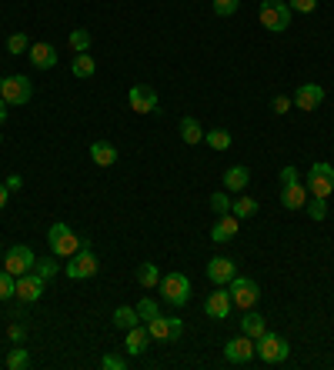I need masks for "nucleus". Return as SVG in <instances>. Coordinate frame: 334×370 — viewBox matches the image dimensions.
<instances>
[{
    "label": "nucleus",
    "mask_w": 334,
    "mask_h": 370,
    "mask_svg": "<svg viewBox=\"0 0 334 370\" xmlns=\"http://www.w3.org/2000/svg\"><path fill=\"white\" fill-rule=\"evenodd\" d=\"M47 244H51L53 257H64V260H67V257H74V254H77L84 241H80L77 234H74V230H71L64 221H57V223H51V230H47Z\"/></svg>",
    "instance_id": "obj_1"
},
{
    "label": "nucleus",
    "mask_w": 334,
    "mask_h": 370,
    "mask_svg": "<svg viewBox=\"0 0 334 370\" xmlns=\"http://www.w3.org/2000/svg\"><path fill=\"white\" fill-rule=\"evenodd\" d=\"M101 271V264H97V257H94V250H91V241H84L80 250L74 257H67V267L64 273L71 277V280H87V277H97Z\"/></svg>",
    "instance_id": "obj_2"
},
{
    "label": "nucleus",
    "mask_w": 334,
    "mask_h": 370,
    "mask_svg": "<svg viewBox=\"0 0 334 370\" xmlns=\"http://www.w3.org/2000/svg\"><path fill=\"white\" fill-rule=\"evenodd\" d=\"M257 17H261V27H267L271 34H284L291 27V7L281 0H261Z\"/></svg>",
    "instance_id": "obj_3"
},
{
    "label": "nucleus",
    "mask_w": 334,
    "mask_h": 370,
    "mask_svg": "<svg viewBox=\"0 0 334 370\" xmlns=\"http://www.w3.org/2000/svg\"><path fill=\"white\" fill-rule=\"evenodd\" d=\"M305 187H308L311 197H324V200H328V197H331V190H334V164H328V160L311 164Z\"/></svg>",
    "instance_id": "obj_4"
},
{
    "label": "nucleus",
    "mask_w": 334,
    "mask_h": 370,
    "mask_svg": "<svg viewBox=\"0 0 334 370\" xmlns=\"http://www.w3.org/2000/svg\"><path fill=\"white\" fill-rule=\"evenodd\" d=\"M254 354L264 360V364H284V360H287V354H291V347H287V341H284L281 334L264 330V334L254 341Z\"/></svg>",
    "instance_id": "obj_5"
},
{
    "label": "nucleus",
    "mask_w": 334,
    "mask_h": 370,
    "mask_svg": "<svg viewBox=\"0 0 334 370\" xmlns=\"http://www.w3.org/2000/svg\"><path fill=\"white\" fill-rule=\"evenodd\" d=\"M0 97L7 100V107H21V103H30V97H34V80H27L24 74L0 77Z\"/></svg>",
    "instance_id": "obj_6"
},
{
    "label": "nucleus",
    "mask_w": 334,
    "mask_h": 370,
    "mask_svg": "<svg viewBox=\"0 0 334 370\" xmlns=\"http://www.w3.org/2000/svg\"><path fill=\"white\" fill-rule=\"evenodd\" d=\"M157 291H160V300H167L171 307H184L191 300V280L184 273H167L157 280Z\"/></svg>",
    "instance_id": "obj_7"
},
{
    "label": "nucleus",
    "mask_w": 334,
    "mask_h": 370,
    "mask_svg": "<svg viewBox=\"0 0 334 370\" xmlns=\"http://www.w3.org/2000/svg\"><path fill=\"white\" fill-rule=\"evenodd\" d=\"M228 291H231L234 307H241V310H251V307L257 304V297H261L257 280H251V277H237V273H234V280L228 284Z\"/></svg>",
    "instance_id": "obj_8"
},
{
    "label": "nucleus",
    "mask_w": 334,
    "mask_h": 370,
    "mask_svg": "<svg viewBox=\"0 0 334 370\" xmlns=\"http://www.w3.org/2000/svg\"><path fill=\"white\" fill-rule=\"evenodd\" d=\"M34 264H37V257H34V250H30L27 244H14L10 250H7V257H3V271L14 273V277L34 271Z\"/></svg>",
    "instance_id": "obj_9"
},
{
    "label": "nucleus",
    "mask_w": 334,
    "mask_h": 370,
    "mask_svg": "<svg viewBox=\"0 0 334 370\" xmlns=\"http://www.w3.org/2000/svg\"><path fill=\"white\" fill-rule=\"evenodd\" d=\"M128 103L134 114H157L160 103H157V90L147 87V84H134L128 90Z\"/></svg>",
    "instance_id": "obj_10"
},
{
    "label": "nucleus",
    "mask_w": 334,
    "mask_h": 370,
    "mask_svg": "<svg viewBox=\"0 0 334 370\" xmlns=\"http://www.w3.org/2000/svg\"><path fill=\"white\" fill-rule=\"evenodd\" d=\"M224 357H228V364H251L257 354H254V337H248V334H241V337H234L224 344Z\"/></svg>",
    "instance_id": "obj_11"
},
{
    "label": "nucleus",
    "mask_w": 334,
    "mask_h": 370,
    "mask_svg": "<svg viewBox=\"0 0 334 370\" xmlns=\"http://www.w3.org/2000/svg\"><path fill=\"white\" fill-rule=\"evenodd\" d=\"M231 307H234V300H231V291L228 287H214V294H207V300H204V314L214 317V321H224L231 314Z\"/></svg>",
    "instance_id": "obj_12"
},
{
    "label": "nucleus",
    "mask_w": 334,
    "mask_h": 370,
    "mask_svg": "<svg viewBox=\"0 0 334 370\" xmlns=\"http://www.w3.org/2000/svg\"><path fill=\"white\" fill-rule=\"evenodd\" d=\"M234 273H237V264H234L231 257H214V260H207V280H211L214 287H228L234 280Z\"/></svg>",
    "instance_id": "obj_13"
},
{
    "label": "nucleus",
    "mask_w": 334,
    "mask_h": 370,
    "mask_svg": "<svg viewBox=\"0 0 334 370\" xmlns=\"http://www.w3.org/2000/svg\"><path fill=\"white\" fill-rule=\"evenodd\" d=\"M17 297L24 300V304H37L40 297H44V277L37 271H27L17 277Z\"/></svg>",
    "instance_id": "obj_14"
},
{
    "label": "nucleus",
    "mask_w": 334,
    "mask_h": 370,
    "mask_svg": "<svg viewBox=\"0 0 334 370\" xmlns=\"http://www.w3.org/2000/svg\"><path fill=\"white\" fill-rule=\"evenodd\" d=\"M147 330H151L154 341H178L180 334H184V323H180V317H164V314H157L154 321L147 323Z\"/></svg>",
    "instance_id": "obj_15"
},
{
    "label": "nucleus",
    "mask_w": 334,
    "mask_h": 370,
    "mask_svg": "<svg viewBox=\"0 0 334 370\" xmlns=\"http://www.w3.org/2000/svg\"><path fill=\"white\" fill-rule=\"evenodd\" d=\"M27 60L37 71H51L53 64H57V47L47 44V40H37V44H30V50H27Z\"/></svg>",
    "instance_id": "obj_16"
},
{
    "label": "nucleus",
    "mask_w": 334,
    "mask_h": 370,
    "mask_svg": "<svg viewBox=\"0 0 334 370\" xmlns=\"http://www.w3.org/2000/svg\"><path fill=\"white\" fill-rule=\"evenodd\" d=\"M324 103V87L321 84H301L298 87V94H294V107H301V110H318Z\"/></svg>",
    "instance_id": "obj_17"
},
{
    "label": "nucleus",
    "mask_w": 334,
    "mask_h": 370,
    "mask_svg": "<svg viewBox=\"0 0 334 370\" xmlns=\"http://www.w3.org/2000/svg\"><path fill=\"white\" fill-rule=\"evenodd\" d=\"M237 223H241V217H234L231 210L221 214L217 223L211 227V241H214V244H228V241H234V237H237Z\"/></svg>",
    "instance_id": "obj_18"
},
{
    "label": "nucleus",
    "mask_w": 334,
    "mask_h": 370,
    "mask_svg": "<svg viewBox=\"0 0 334 370\" xmlns=\"http://www.w3.org/2000/svg\"><path fill=\"white\" fill-rule=\"evenodd\" d=\"M281 204L287 210H305L308 204V187H301V180H291L281 187Z\"/></svg>",
    "instance_id": "obj_19"
},
{
    "label": "nucleus",
    "mask_w": 334,
    "mask_h": 370,
    "mask_svg": "<svg viewBox=\"0 0 334 370\" xmlns=\"http://www.w3.org/2000/svg\"><path fill=\"white\" fill-rule=\"evenodd\" d=\"M91 160H94L97 167H114V164H117V147L107 144V140H94V144H91Z\"/></svg>",
    "instance_id": "obj_20"
},
{
    "label": "nucleus",
    "mask_w": 334,
    "mask_h": 370,
    "mask_svg": "<svg viewBox=\"0 0 334 370\" xmlns=\"http://www.w3.org/2000/svg\"><path fill=\"white\" fill-rule=\"evenodd\" d=\"M248 184H251V171H248V167H241V164L228 167V173H224V187H228L231 194H241Z\"/></svg>",
    "instance_id": "obj_21"
},
{
    "label": "nucleus",
    "mask_w": 334,
    "mask_h": 370,
    "mask_svg": "<svg viewBox=\"0 0 334 370\" xmlns=\"http://www.w3.org/2000/svg\"><path fill=\"white\" fill-rule=\"evenodd\" d=\"M264 330H267V321L257 314L254 307H251V310H244V317H241V334H248V337H254V341H257Z\"/></svg>",
    "instance_id": "obj_22"
},
{
    "label": "nucleus",
    "mask_w": 334,
    "mask_h": 370,
    "mask_svg": "<svg viewBox=\"0 0 334 370\" xmlns=\"http://www.w3.org/2000/svg\"><path fill=\"white\" fill-rule=\"evenodd\" d=\"M71 71H74V77H80V80H87V77L97 74V60L84 50V53H74V60H71Z\"/></svg>",
    "instance_id": "obj_23"
},
{
    "label": "nucleus",
    "mask_w": 334,
    "mask_h": 370,
    "mask_svg": "<svg viewBox=\"0 0 334 370\" xmlns=\"http://www.w3.org/2000/svg\"><path fill=\"white\" fill-rule=\"evenodd\" d=\"M147 341H151V330H147V327H141V323L130 327L128 330V354H134V357L144 354V350H147Z\"/></svg>",
    "instance_id": "obj_24"
},
{
    "label": "nucleus",
    "mask_w": 334,
    "mask_h": 370,
    "mask_svg": "<svg viewBox=\"0 0 334 370\" xmlns=\"http://www.w3.org/2000/svg\"><path fill=\"white\" fill-rule=\"evenodd\" d=\"M180 140L191 144V147L204 140V130H201V123L194 121V117H184V121H180Z\"/></svg>",
    "instance_id": "obj_25"
},
{
    "label": "nucleus",
    "mask_w": 334,
    "mask_h": 370,
    "mask_svg": "<svg viewBox=\"0 0 334 370\" xmlns=\"http://www.w3.org/2000/svg\"><path fill=\"white\" fill-rule=\"evenodd\" d=\"M137 323H141V317H137V307H117V310H114V327H117V330H124V334H128L130 327H137Z\"/></svg>",
    "instance_id": "obj_26"
},
{
    "label": "nucleus",
    "mask_w": 334,
    "mask_h": 370,
    "mask_svg": "<svg viewBox=\"0 0 334 370\" xmlns=\"http://www.w3.org/2000/svg\"><path fill=\"white\" fill-rule=\"evenodd\" d=\"M30 367V354H27V347H10L7 350V370H24Z\"/></svg>",
    "instance_id": "obj_27"
},
{
    "label": "nucleus",
    "mask_w": 334,
    "mask_h": 370,
    "mask_svg": "<svg viewBox=\"0 0 334 370\" xmlns=\"http://www.w3.org/2000/svg\"><path fill=\"white\" fill-rule=\"evenodd\" d=\"M231 214H234V217H241V221L254 217V214H257V200L254 197H237V200H231Z\"/></svg>",
    "instance_id": "obj_28"
},
{
    "label": "nucleus",
    "mask_w": 334,
    "mask_h": 370,
    "mask_svg": "<svg viewBox=\"0 0 334 370\" xmlns=\"http://www.w3.org/2000/svg\"><path fill=\"white\" fill-rule=\"evenodd\" d=\"M207 147L211 150H228L231 147V134L224 130V127H217V130H211V134H204Z\"/></svg>",
    "instance_id": "obj_29"
},
{
    "label": "nucleus",
    "mask_w": 334,
    "mask_h": 370,
    "mask_svg": "<svg viewBox=\"0 0 334 370\" xmlns=\"http://www.w3.org/2000/svg\"><path fill=\"white\" fill-rule=\"evenodd\" d=\"M157 280H160L157 264H141V267H137V284H141V287H157Z\"/></svg>",
    "instance_id": "obj_30"
},
{
    "label": "nucleus",
    "mask_w": 334,
    "mask_h": 370,
    "mask_svg": "<svg viewBox=\"0 0 334 370\" xmlns=\"http://www.w3.org/2000/svg\"><path fill=\"white\" fill-rule=\"evenodd\" d=\"M305 210H308L311 221H324V217H328V200L324 197H308Z\"/></svg>",
    "instance_id": "obj_31"
},
{
    "label": "nucleus",
    "mask_w": 334,
    "mask_h": 370,
    "mask_svg": "<svg viewBox=\"0 0 334 370\" xmlns=\"http://www.w3.org/2000/svg\"><path fill=\"white\" fill-rule=\"evenodd\" d=\"M160 314V307H157V300H151V297H144L141 304H137V317H141V323H151Z\"/></svg>",
    "instance_id": "obj_32"
},
{
    "label": "nucleus",
    "mask_w": 334,
    "mask_h": 370,
    "mask_svg": "<svg viewBox=\"0 0 334 370\" xmlns=\"http://www.w3.org/2000/svg\"><path fill=\"white\" fill-rule=\"evenodd\" d=\"M67 40H71V50H74V53H84V50H91V34H87L84 27L71 30V37H67Z\"/></svg>",
    "instance_id": "obj_33"
},
{
    "label": "nucleus",
    "mask_w": 334,
    "mask_h": 370,
    "mask_svg": "<svg viewBox=\"0 0 334 370\" xmlns=\"http://www.w3.org/2000/svg\"><path fill=\"white\" fill-rule=\"evenodd\" d=\"M10 297H17V277L0 271V300H10Z\"/></svg>",
    "instance_id": "obj_34"
},
{
    "label": "nucleus",
    "mask_w": 334,
    "mask_h": 370,
    "mask_svg": "<svg viewBox=\"0 0 334 370\" xmlns=\"http://www.w3.org/2000/svg\"><path fill=\"white\" fill-rule=\"evenodd\" d=\"M7 50H10V53H27V50H30L27 34H21V30H17V34H10V37H7Z\"/></svg>",
    "instance_id": "obj_35"
},
{
    "label": "nucleus",
    "mask_w": 334,
    "mask_h": 370,
    "mask_svg": "<svg viewBox=\"0 0 334 370\" xmlns=\"http://www.w3.org/2000/svg\"><path fill=\"white\" fill-rule=\"evenodd\" d=\"M34 271L47 280V277H53V273L60 271V264H57V257H44V260H37V264H34Z\"/></svg>",
    "instance_id": "obj_36"
},
{
    "label": "nucleus",
    "mask_w": 334,
    "mask_h": 370,
    "mask_svg": "<svg viewBox=\"0 0 334 370\" xmlns=\"http://www.w3.org/2000/svg\"><path fill=\"white\" fill-rule=\"evenodd\" d=\"M211 207H214V214L221 217V214H228V210H231V197H228L224 190H217V194H211Z\"/></svg>",
    "instance_id": "obj_37"
},
{
    "label": "nucleus",
    "mask_w": 334,
    "mask_h": 370,
    "mask_svg": "<svg viewBox=\"0 0 334 370\" xmlns=\"http://www.w3.org/2000/svg\"><path fill=\"white\" fill-rule=\"evenodd\" d=\"M237 3L241 0H214V14L217 17H231L234 10H237Z\"/></svg>",
    "instance_id": "obj_38"
},
{
    "label": "nucleus",
    "mask_w": 334,
    "mask_h": 370,
    "mask_svg": "<svg viewBox=\"0 0 334 370\" xmlns=\"http://www.w3.org/2000/svg\"><path fill=\"white\" fill-rule=\"evenodd\" d=\"M101 367L104 370H124V367H128V360H124V357H117V354H107V357L101 360Z\"/></svg>",
    "instance_id": "obj_39"
},
{
    "label": "nucleus",
    "mask_w": 334,
    "mask_h": 370,
    "mask_svg": "<svg viewBox=\"0 0 334 370\" xmlns=\"http://www.w3.org/2000/svg\"><path fill=\"white\" fill-rule=\"evenodd\" d=\"M287 7H291V14H311L318 7V0H291Z\"/></svg>",
    "instance_id": "obj_40"
},
{
    "label": "nucleus",
    "mask_w": 334,
    "mask_h": 370,
    "mask_svg": "<svg viewBox=\"0 0 334 370\" xmlns=\"http://www.w3.org/2000/svg\"><path fill=\"white\" fill-rule=\"evenodd\" d=\"M7 337H10V344H24V341H27V330L21 327V323H10V327H7Z\"/></svg>",
    "instance_id": "obj_41"
},
{
    "label": "nucleus",
    "mask_w": 334,
    "mask_h": 370,
    "mask_svg": "<svg viewBox=\"0 0 334 370\" xmlns=\"http://www.w3.org/2000/svg\"><path fill=\"white\" fill-rule=\"evenodd\" d=\"M291 103H294L291 97H284V94H278V97H274V103H271V110H274V114L281 117V114H287V110H291Z\"/></svg>",
    "instance_id": "obj_42"
},
{
    "label": "nucleus",
    "mask_w": 334,
    "mask_h": 370,
    "mask_svg": "<svg viewBox=\"0 0 334 370\" xmlns=\"http://www.w3.org/2000/svg\"><path fill=\"white\" fill-rule=\"evenodd\" d=\"M3 184H7V190H10V194H14V190H21V184H24V180H21V177H17V173H10V177H7V180H3Z\"/></svg>",
    "instance_id": "obj_43"
},
{
    "label": "nucleus",
    "mask_w": 334,
    "mask_h": 370,
    "mask_svg": "<svg viewBox=\"0 0 334 370\" xmlns=\"http://www.w3.org/2000/svg\"><path fill=\"white\" fill-rule=\"evenodd\" d=\"M291 180H301V177H298L294 167H284V171H281V184H291Z\"/></svg>",
    "instance_id": "obj_44"
},
{
    "label": "nucleus",
    "mask_w": 334,
    "mask_h": 370,
    "mask_svg": "<svg viewBox=\"0 0 334 370\" xmlns=\"http://www.w3.org/2000/svg\"><path fill=\"white\" fill-rule=\"evenodd\" d=\"M7 197H10V190H7V184H0V210L7 207Z\"/></svg>",
    "instance_id": "obj_45"
},
{
    "label": "nucleus",
    "mask_w": 334,
    "mask_h": 370,
    "mask_svg": "<svg viewBox=\"0 0 334 370\" xmlns=\"http://www.w3.org/2000/svg\"><path fill=\"white\" fill-rule=\"evenodd\" d=\"M3 121H7V100L0 97V123H3Z\"/></svg>",
    "instance_id": "obj_46"
},
{
    "label": "nucleus",
    "mask_w": 334,
    "mask_h": 370,
    "mask_svg": "<svg viewBox=\"0 0 334 370\" xmlns=\"http://www.w3.org/2000/svg\"><path fill=\"white\" fill-rule=\"evenodd\" d=\"M0 140H3V137H0Z\"/></svg>",
    "instance_id": "obj_47"
}]
</instances>
